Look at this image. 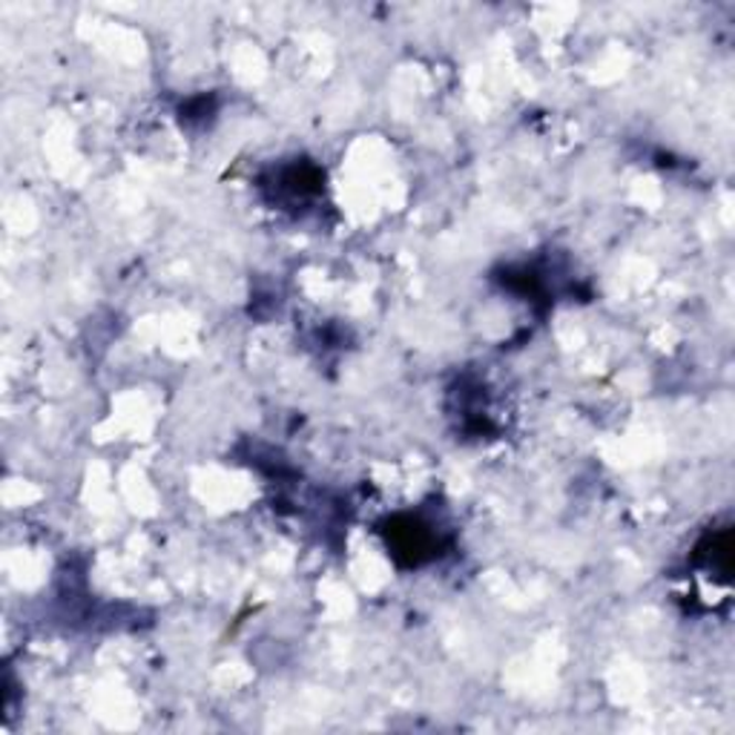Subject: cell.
I'll return each instance as SVG.
<instances>
[{
  "instance_id": "1",
  "label": "cell",
  "mask_w": 735,
  "mask_h": 735,
  "mask_svg": "<svg viewBox=\"0 0 735 735\" xmlns=\"http://www.w3.org/2000/svg\"><path fill=\"white\" fill-rule=\"evenodd\" d=\"M434 543L437 537L431 535L429 526H422L417 521H393V528L388 532V549L393 555H411V564H422L434 557Z\"/></svg>"
}]
</instances>
